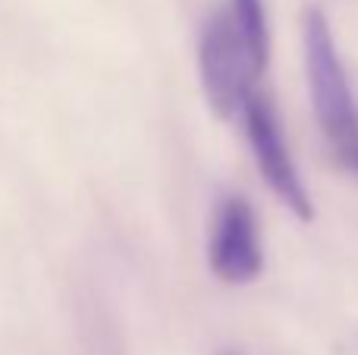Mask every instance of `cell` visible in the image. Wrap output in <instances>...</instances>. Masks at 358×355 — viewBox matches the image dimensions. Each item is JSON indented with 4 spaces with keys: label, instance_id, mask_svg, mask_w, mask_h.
I'll list each match as a JSON object with an SVG mask.
<instances>
[{
    "label": "cell",
    "instance_id": "2",
    "mask_svg": "<svg viewBox=\"0 0 358 355\" xmlns=\"http://www.w3.org/2000/svg\"><path fill=\"white\" fill-rule=\"evenodd\" d=\"M198 73L210 110L220 119L239 117L245 98L255 92L252 79L258 75V69L227 10H217L204 22L198 38Z\"/></svg>",
    "mask_w": 358,
    "mask_h": 355
},
{
    "label": "cell",
    "instance_id": "7",
    "mask_svg": "<svg viewBox=\"0 0 358 355\" xmlns=\"http://www.w3.org/2000/svg\"><path fill=\"white\" fill-rule=\"evenodd\" d=\"M220 355H239V352H220Z\"/></svg>",
    "mask_w": 358,
    "mask_h": 355
},
{
    "label": "cell",
    "instance_id": "6",
    "mask_svg": "<svg viewBox=\"0 0 358 355\" xmlns=\"http://www.w3.org/2000/svg\"><path fill=\"white\" fill-rule=\"evenodd\" d=\"M336 161H340V167L343 170H349L352 176H358V142L355 145H349V148H343V151H336Z\"/></svg>",
    "mask_w": 358,
    "mask_h": 355
},
{
    "label": "cell",
    "instance_id": "4",
    "mask_svg": "<svg viewBox=\"0 0 358 355\" xmlns=\"http://www.w3.org/2000/svg\"><path fill=\"white\" fill-rule=\"evenodd\" d=\"M208 268L227 287H245L264 274V239L252 201L223 195L208 230Z\"/></svg>",
    "mask_w": 358,
    "mask_h": 355
},
{
    "label": "cell",
    "instance_id": "3",
    "mask_svg": "<svg viewBox=\"0 0 358 355\" xmlns=\"http://www.w3.org/2000/svg\"><path fill=\"white\" fill-rule=\"evenodd\" d=\"M239 117L248 138V148H252V157L258 164L261 176H264L267 189L280 198V205L296 214V220H302V224L315 220L311 195L305 189V180L299 173L296 161H292L289 142L283 136V126H280L277 107L271 104V98L261 92H252L245 98V104H242Z\"/></svg>",
    "mask_w": 358,
    "mask_h": 355
},
{
    "label": "cell",
    "instance_id": "5",
    "mask_svg": "<svg viewBox=\"0 0 358 355\" xmlns=\"http://www.w3.org/2000/svg\"><path fill=\"white\" fill-rule=\"evenodd\" d=\"M227 13L233 16L236 29H239L245 50L252 57L258 75L267 69L271 63V25H267V10L264 0H229Z\"/></svg>",
    "mask_w": 358,
    "mask_h": 355
},
{
    "label": "cell",
    "instance_id": "1",
    "mask_svg": "<svg viewBox=\"0 0 358 355\" xmlns=\"http://www.w3.org/2000/svg\"><path fill=\"white\" fill-rule=\"evenodd\" d=\"M302 48H305V75H308L311 110L321 126L330 148L343 151L358 142V104L352 85H349L346 66L340 60L334 31L321 10L305 13L302 25Z\"/></svg>",
    "mask_w": 358,
    "mask_h": 355
}]
</instances>
